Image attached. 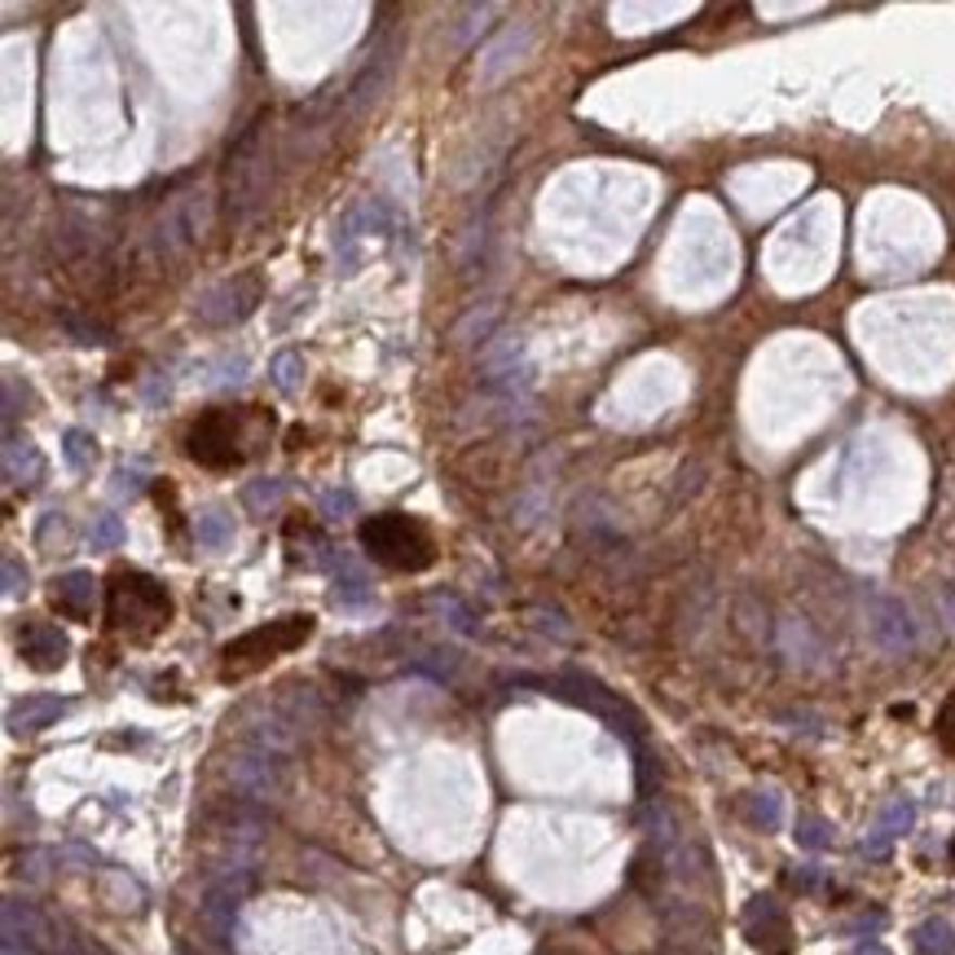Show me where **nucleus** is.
Returning a JSON list of instances; mask_svg holds the SVG:
<instances>
[{"mask_svg": "<svg viewBox=\"0 0 955 955\" xmlns=\"http://www.w3.org/2000/svg\"><path fill=\"white\" fill-rule=\"evenodd\" d=\"M269 190H273V150H269V111H260L233 137V145L225 154V177H220L225 220L247 225L265 207Z\"/></svg>", "mask_w": 955, "mask_h": 955, "instance_id": "1", "label": "nucleus"}, {"mask_svg": "<svg viewBox=\"0 0 955 955\" xmlns=\"http://www.w3.org/2000/svg\"><path fill=\"white\" fill-rule=\"evenodd\" d=\"M361 546L370 560H379L383 569H396V573H423L436 564V537L428 533V524L402 515V511H387V515H370L361 524Z\"/></svg>", "mask_w": 955, "mask_h": 955, "instance_id": "2", "label": "nucleus"}, {"mask_svg": "<svg viewBox=\"0 0 955 955\" xmlns=\"http://www.w3.org/2000/svg\"><path fill=\"white\" fill-rule=\"evenodd\" d=\"M402 238V220L383 199H361L357 207L344 212V220L335 225V256L348 273H357L370 256H379L383 247H392Z\"/></svg>", "mask_w": 955, "mask_h": 955, "instance_id": "3", "label": "nucleus"}, {"mask_svg": "<svg viewBox=\"0 0 955 955\" xmlns=\"http://www.w3.org/2000/svg\"><path fill=\"white\" fill-rule=\"evenodd\" d=\"M106 616L115 629H132V634H154L164 629L168 616H173V599L168 590L158 586L154 577L145 573H115L111 586H106Z\"/></svg>", "mask_w": 955, "mask_h": 955, "instance_id": "4", "label": "nucleus"}, {"mask_svg": "<svg viewBox=\"0 0 955 955\" xmlns=\"http://www.w3.org/2000/svg\"><path fill=\"white\" fill-rule=\"evenodd\" d=\"M260 406H243V410H207L194 428H190V458L203 462V467H238L252 449L247 445V419H256Z\"/></svg>", "mask_w": 955, "mask_h": 955, "instance_id": "5", "label": "nucleus"}, {"mask_svg": "<svg viewBox=\"0 0 955 955\" xmlns=\"http://www.w3.org/2000/svg\"><path fill=\"white\" fill-rule=\"evenodd\" d=\"M308 634H313V616H300V612H295V616L269 621V625L243 634V639H233V644L225 648V674H252V670L269 665L273 657L300 648Z\"/></svg>", "mask_w": 955, "mask_h": 955, "instance_id": "6", "label": "nucleus"}, {"mask_svg": "<svg viewBox=\"0 0 955 955\" xmlns=\"http://www.w3.org/2000/svg\"><path fill=\"white\" fill-rule=\"evenodd\" d=\"M260 300H265V282H260L256 269H247V273H233V278L207 286V291L199 295V304H194V317H199L203 327L225 331V327L247 322V317L260 308Z\"/></svg>", "mask_w": 955, "mask_h": 955, "instance_id": "7", "label": "nucleus"}, {"mask_svg": "<svg viewBox=\"0 0 955 955\" xmlns=\"http://www.w3.org/2000/svg\"><path fill=\"white\" fill-rule=\"evenodd\" d=\"M542 687L555 691V696H564V700H573V704H582V709H590V713H599V718H603L616 736H625V740H639V736H644L639 713H634L616 691H608L603 683H595V678H586V674H560V678H546Z\"/></svg>", "mask_w": 955, "mask_h": 955, "instance_id": "8", "label": "nucleus"}, {"mask_svg": "<svg viewBox=\"0 0 955 955\" xmlns=\"http://www.w3.org/2000/svg\"><path fill=\"white\" fill-rule=\"evenodd\" d=\"M207 229V199L203 194H177L158 220L150 225V252L158 260H177L186 256Z\"/></svg>", "mask_w": 955, "mask_h": 955, "instance_id": "9", "label": "nucleus"}, {"mask_svg": "<svg viewBox=\"0 0 955 955\" xmlns=\"http://www.w3.org/2000/svg\"><path fill=\"white\" fill-rule=\"evenodd\" d=\"M229 784L247 802H278V792L286 784V757L260 744H243L229 762Z\"/></svg>", "mask_w": 955, "mask_h": 955, "instance_id": "10", "label": "nucleus"}, {"mask_svg": "<svg viewBox=\"0 0 955 955\" xmlns=\"http://www.w3.org/2000/svg\"><path fill=\"white\" fill-rule=\"evenodd\" d=\"M867 634L871 644H877L881 652H912L920 644V629H916V616L903 599L894 595H871L867 599Z\"/></svg>", "mask_w": 955, "mask_h": 955, "instance_id": "11", "label": "nucleus"}, {"mask_svg": "<svg viewBox=\"0 0 955 955\" xmlns=\"http://www.w3.org/2000/svg\"><path fill=\"white\" fill-rule=\"evenodd\" d=\"M744 938L762 951V955H792V925L784 916V907L771 899V894H757L749 907H744Z\"/></svg>", "mask_w": 955, "mask_h": 955, "instance_id": "12", "label": "nucleus"}, {"mask_svg": "<svg viewBox=\"0 0 955 955\" xmlns=\"http://www.w3.org/2000/svg\"><path fill=\"white\" fill-rule=\"evenodd\" d=\"M515 462H520V449H511L507 441H485V445L467 449V454L454 462V471L467 475V485L498 489V485H507V475H511Z\"/></svg>", "mask_w": 955, "mask_h": 955, "instance_id": "13", "label": "nucleus"}, {"mask_svg": "<svg viewBox=\"0 0 955 955\" xmlns=\"http://www.w3.org/2000/svg\"><path fill=\"white\" fill-rule=\"evenodd\" d=\"M66 634L53 625V621H27L18 629V657L31 665V670H58L66 661Z\"/></svg>", "mask_w": 955, "mask_h": 955, "instance_id": "14", "label": "nucleus"}, {"mask_svg": "<svg viewBox=\"0 0 955 955\" xmlns=\"http://www.w3.org/2000/svg\"><path fill=\"white\" fill-rule=\"evenodd\" d=\"M392 71H396V49H374L370 53V62L357 71V79L348 85V93H344V111L348 115H357V111H366L383 89H387V79H392Z\"/></svg>", "mask_w": 955, "mask_h": 955, "instance_id": "15", "label": "nucleus"}, {"mask_svg": "<svg viewBox=\"0 0 955 955\" xmlns=\"http://www.w3.org/2000/svg\"><path fill=\"white\" fill-rule=\"evenodd\" d=\"M93 599H98L93 573L75 569V573L53 577V608H58L66 621H93Z\"/></svg>", "mask_w": 955, "mask_h": 955, "instance_id": "16", "label": "nucleus"}, {"mask_svg": "<svg viewBox=\"0 0 955 955\" xmlns=\"http://www.w3.org/2000/svg\"><path fill=\"white\" fill-rule=\"evenodd\" d=\"M912 824H916V802H912V798H894L890 806H881L877 828H871L867 841H863V854H867V858H886V854H890V841L903 837Z\"/></svg>", "mask_w": 955, "mask_h": 955, "instance_id": "17", "label": "nucleus"}, {"mask_svg": "<svg viewBox=\"0 0 955 955\" xmlns=\"http://www.w3.org/2000/svg\"><path fill=\"white\" fill-rule=\"evenodd\" d=\"M243 890H247V881L233 886V877H229V881H216V886L203 894V925H207L216 938H229L233 916H238V903H243Z\"/></svg>", "mask_w": 955, "mask_h": 955, "instance_id": "18", "label": "nucleus"}, {"mask_svg": "<svg viewBox=\"0 0 955 955\" xmlns=\"http://www.w3.org/2000/svg\"><path fill=\"white\" fill-rule=\"evenodd\" d=\"M62 700L58 696H27V700H18L14 709H10V718H5V727L14 731V736H36V731H44L49 723H58L62 718Z\"/></svg>", "mask_w": 955, "mask_h": 955, "instance_id": "19", "label": "nucleus"}, {"mask_svg": "<svg viewBox=\"0 0 955 955\" xmlns=\"http://www.w3.org/2000/svg\"><path fill=\"white\" fill-rule=\"evenodd\" d=\"M44 475V458H40V449L27 441V436H5V481H14V485H36Z\"/></svg>", "mask_w": 955, "mask_h": 955, "instance_id": "20", "label": "nucleus"}, {"mask_svg": "<svg viewBox=\"0 0 955 955\" xmlns=\"http://www.w3.org/2000/svg\"><path fill=\"white\" fill-rule=\"evenodd\" d=\"M740 815L757 828V832H779V824H784V798L775 788H753V792H744L740 798Z\"/></svg>", "mask_w": 955, "mask_h": 955, "instance_id": "21", "label": "nucleus"}, {"mask_svg": "<svg viewBox=\"0 0 955 955\" xmlns=\"http://www.w3.org/2000/svg\"><path fill=\"white\" fill-rule=\"evenodd\" d=\"M194 537L203 550H229L233 546V515L225 507H203L194 515Z\"/></svg>", "mask_w": 955, "mask_h": 955, "instance_id": "22", "label": "nucleus"}, {"mask_svg": "<svg viewBox=\"0 0 955 955\" xmlns=\"http://www.w3.org/2000/svg\"><path fill=\"white\" fill-rule=\"evenodd\" d=\"M912 942H916L920 955H955V929H951L942 916L920 920L916 933H912Z\"/></svg>", "mask_w": 955, "mask_h": 955, "instance_id": "23", "label": "nucleus"}, {"mask_svg": "<svg viewBox=\"0 0 955 955\" xmlns=\"http://www.w3.org/2000/svg\"><path fill=\"white\" fill-rule=\"evenodd\" d=\"M102 894H106V903H111L115 912H141V907H145V890H141L132 877H124V871H106V877H102Z\"/></svg>", "mask_w": 955, "mask_h": 955, "instance_id": "24", "label": "nucleus"}, {"mask_svg": "<svg viewBox=\"0 0 955 955\" xmlns=\"http://www.w3.org/2000/svg\"><path fill=\"white\" fill-rule=\"evenodd\" d=\"M370 599H374L370 582H366L353 564H340V577H335V586H331V603H335V608H361V603H370Z\"/></svg>", "mask_w": 955, "mask_h": 955, "instance_id": "25", "label": "nucleus"}, {"mask_svg": "<svg viewBox=\"0 0 955 955\" xmlns=\"http://www.w3.org/2000/svg\"><path fill=\"white\" fill-rule=\"evenodd\" d=\"M286 494V481H278V475H260V481L243 485V507L256 511V515H269Z\"/></svg>", "mask_w": 955, "mask_h": 955, "instance_id": "26", "label": "nucleus"}, {"mask_svg": "<svg viewBox=\"0 0 955 955\" xmlns=\"http://www.w3.org/2000/svg\"><path fill=\"white\" fill-rule=\"evenodd\" d=\"M524 40H529V31H524V27H507V31H502V40H498V44H494V49L485 53V62H481V75H485V79L502 75V71H507V66L515 62L511 53H520V44H524Z\"/></svg>", "mask_w": 955, "mask_h": 955, "instance_id": "27", "label": "nucleus"}, {"mask_svg": "<svg viewBox=\"0 0 955 955\" xmlns=\"http://www.w3.org/2000/svg\"><path fill=\"white\" fill-rule=\"evenodd\" d=\"M66 462H71L75 471H93V462H98V441H93L89 432L71 428V432H66Z\"/></svg>", "mask_w": 955, "mask_h": 955, "instance_id": "28", "label": "nucleus"}, {"mask_svg": "<svg viewBox=\"0 0 955 955\" xmlns=\"http://www.w3.org/2000/svg\"><path fill=\"white\" fill-rule=\"evenodd\" d=\"M269 374H273V387H278V392H295V387H300V374H304V357L286 348V353L273 357Z\"/></svg>", "mask_w": 955, "mask_h": 955, "instance_id": "29", "label": "nucleus"}, {"mask_svg": "<svg viewBox=\"0 0 955 955\" xmlns=\"http://www.w3.org/2000/svg\"><path fill=\"white\" fill-rule=\"evenodd\" d=\"M798 845L802 850H828L832 845V824L819 815H802L798 819Z\"/></svg>", "mask_w": 955, "mask_h": 955, "instance_id": "30", "label": "nucleus"}, {"mask_svg": "<svg viewBox=\"0 0 955 955\" xmlns=\"http://www.w3.org/2000/svg\"><path fill=\"white\" fill-rule=\"evenodd\" d=\"M62 327L79 340V344H98V348H106L111 344V331L106 327H98V322H85V317H75V313H62Z\"/></svg>", "mask_w": 955, "mask_h": 955, "instance_id": "31", "label": "nucleus"}, {"mask_svg": "<svg viewBox=\"0 0 955 955\" xmlns=\"http://www.w3.org/2000/svg\"><path fill=\"white\" fill-rule=\"evenodd\" d=\"M119 542H124L119 515H98V524L89 529V546H93V550H115Z\"/></svg>", "mask_w": 955, "mask_h": 955, "instance_id": "32", "label": "nucleus"}, {"mask_svg": "<svg viewBox=\"0 0 955 955\" xmlns=\"http://www.w3.org/2000/svg\"><path fill=\"white\" fill-rule=\"evenodd\" d=\"M353 507H357V498H353L348 489L322 494V515H327V520H344V515H353Z\"/></svg>", "mask_w": 955, "mask_h": 955, "instance_id": "33", "label": "nucleus"}, {"mask_svg": "<svg viewBox=\"0 0 955 955\" xmlns=\"http://www.w3.org/2000/svg\"><path fill=\"white\" fill-rule=\"evenodd\" d=\"M0 582H5V599L27 595V569H23L18 560H5V569H0Z\"/></svg>", "mask_w": 955, "mask_h": 955, "instance_id": "34", "label": "nucleus"}, {"mask_svg": "<svg viewBox=\"0 0 955 955\" xmlns=\"http://www.w3.org/2000/svg\"><path fill=\"white\" fill-rule=\"evenodd\" d=\"M938 608H942V621L955 629V582H946V586H938Z\"/></svg>", "mask_w": 955, "mask_h": 955, "instance_id": "35", "label": "nucleus"}, {"mask_svg": "<svg viewBox=\"0 0 955 955\" xmlns=\"http://www.w3.org/2000/svg\"><path fill=\"white\" fill-rule=\"evenodd\" d=\"M792 886H798V890H815V886H819V871H815V867L792 871Z\"/></svg>", "mask_w": 955, "mask_h": 955, "instance_id": "36", "label": "nucleus"}, {"mask_svg": "<svg viewBox=\"0 0 955 955\" xmlns=\"http://www.w3.org/2000/svg\"><path fill=\"white\" fill-rule=\"evenodd\" d=\"M845 955H890V946H881V942H858V946H850Z\"/></svg>", "mask_w": 955, "mask_h": 955, "instance_id": "37", "label": "nucleus"}, {"mask_svg": "<svg viewBox=\"0 0 955 955\" xmlns=\"http://www.w3.org/2000/svg\"><path fill=\"white\" fill-rule=\"evenodd\" d=\"M115 489H119V494H124V489H137V471H119V475H115Z\"/></svg>", "mask_w": 955, "mask_h": 955, "instance_id": "38", "label": "nucleus"}]
</instances>
